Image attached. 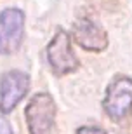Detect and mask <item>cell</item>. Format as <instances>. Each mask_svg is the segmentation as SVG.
<instances>
[{
    "instance_id": "cell-1",
    "label": "cell",
    "mask_w": 132,
    "mask_h": 134,
    "mask_svg": "<svg viewBox=\"0 0 132 134\" xmlns=\"http://www.w3.org/2000/svg\"><path fill=\"white\" fill-rule=\"evenodd\" d=\"M58 106L49 92H38L28 101L25 120L30 134H54Z\"/></svg>"
},
{
    "instance_id": "cell-2",
    "label": "cell",
    "mask_w": 132,
    "mask_h": 134,
    "mask_svg": "<svg viewBox=\"0 0 132 134\" xmlns=\"http://www.w3.org/2000/svg\"><path fill=\"white\" fill-rule=\"evenodd\" d=\"M45 54H47V63H49L50 71L56 77H64V75L75 73L80 68V61L73 51L71 38H70L68 31L61 30V28L49 40Z\"/></svg>"
},
{
    "instance_id": "cell-3",
    "label": "cell",
    "mask_w": 132,
    "mask_h": 134,
    "mask_svg": "<svg viewBox=\"0 0 132 134\" xmlns=\"http://www.w3.org/2000/svg\"><path fill=\"white\" fill-rule=\"evenodd\" d=\"M103 110L113 122L125 120L132 111V79L118 75L108 84L103 99Z\"/></svg>"
},
{
    "instance_id": "cell-4",
    "label": "cell",
    "mask_w": 132,
    "mask_h": 134,
    "mask_svg": "<svg viewBox=\"0 0 132 134\" xmlns=\"http://www.w3.org/2000/svg\"><path fill=\"white\" fill-rule=\"evenodd\" d=\"M25 12L18 7H7L0 12V56H12L25 40Z\"/></svg>"
},
{
    "instance_id": "cell-5",
    "label": "cell",
    "mask_w": 132,
    "mask_h": 134,
    "mask_svg": "<svg viewBox=\"0 0 132 134\" xmlns=\"http://www.w3.org/2000/svg\"><path fill=\"white\" fill-rule=\"evenodd\" d=\"M30 75L21 70H10L0 77V113H12L30 91Z\"/></svg>"
},
{
    "instance_id": "cell-6",
    "label": "cell",
    "mask_w": 132,
    "mask_h": 134,
    "mask_svg": "<svg viewBox=\"0 0 132 134\" xmlns=\"http://www.w3.org/2000/svg\"><path fill=\"white\" fill-rule=\"evenodd\" d=\"M71 35L75 42L83 51H89V52H103L110 45L108 31L89 18H78L75 21Z\"/></svg>"
},
{
    "instance_id": "cell-7",
    "label": "cell",
    "mask_w": 132,
    "mask_h": 134,
    "mask_svg": "<svg viewBox=\"0 0 132 134\" xmlns=\"http://www.w3.org/2000/svg\"><path fill=\"white\" fill-rule=\"evenodd\" d=\"M75 134H108L103 127H97V125H82L77 129Z\"/></svg>"
},
{
    "instance_id": "cell-8",
    "label": "cell",
    "mask_w": 132,
    "mask_h": 134,
    "mask_svg": "<svg viewBox=\"0 0 132 134\" xmlns=\"http://www.w3.org/2000/svg\"><path fill=\"white\" fill-rule=\"evenodd\" d=\"M0 134H14L12 124L5 119V115H0Z\"/></svg>"
}]
</instances>
